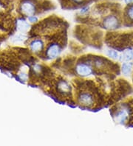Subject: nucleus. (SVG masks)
<instances>
[{"label": "nucleus", "mask_w": 133, "mask_h": 146, "mask_svg": "<svg viewBox=\"0 0 133 146\" xmlns=\"http://www.w3.org/2000/svg\"><path fill=\"white\" fill-rule=\"evenodd\" d=\"M126 117H127V114L125 111H121L119 112L118 114L117 115V121L120 122V123H122V122L125 121V119H126Z\"/></svg>", "instance_id": "nucleus-10"}, {"label": "nucleus", "mask_w": 133, "mask_h": 146, "mask_svg": "<svg viewBox=\"0 0 133 146\" xmlns=\"http://www.w3.org/2000/svg\"><path fill=\"white\" fill-rule=\"evenodd\" d=\"M125 2H126V3H127V4L132 3L133 0H125Z\"/></svg>", "instance_id": "nucleus-17"}, {"label": "nucleus", "mask_w": 133, "mask_h": 146, "mask_svg": "<svg viewBox=\"0 0 133 146\" xmlns=\"http://www.w3.org/2000/svg\"><path fill=\"white\" fill-rule=\"evenodd\" d=\"M30 47H31V50L33 51H34V52H38V51H40L42 49L43 44L41 41L35 40V41H33L31 43Z\"/></svg>", "instance_id": "nucleus-7"}, {"label": "nucleus", "mask_w": 133, "mask_h": 146, "mask_svg": "<svg viewBox=\"0 0 133 146\" xmlns=\"http://www.w3.org/2000/svg\"><path fill=\"white\" fill-rule=\"evenodd\" d=\"M59 88L61 90L62 92H68L69 91V89H70L68 84L66 82H64V81H61V82L59 83Z\"/></svg>", "instance_id": "nucleus-11"}, {"label": "nucleus", "mask_w": 133, "mask_h": 146, "mask_svg": "<svg viewBox=\"0 0 133 146\" xmlns=\"http://www.w3.org/2000/svg\"><path fill=\"white\" fill-rule=\"evenodd\" d=\"M59 53V47L56 44H53L49 47L47 50V56L48 57L53 58H55Z\"/></svg>", "instance_id": "nucleus-5"}, {"label": "nucleus", "mask_w": 133, "mask_h": 146, "mask_svg": "<svg viewBox=\"0 0 133 146\" xmlns=\"http://www.w3.org/2000/svg\"><path fill=\"white\" fill-rule=\"evenodd\" d=\"M76 70L78 75H82V76H87V75H90L92 72L90 68L85 64H79L77 66Z\"/></svg>", "instance_id": "nucleus-2"}, {"label": "nucleus", "mask_w": 133, "mask_h": 146, "mask_svg": "<svg viewBox=\"0 0 133 146\" xmlns=\"http://www.w3.org/2000/svg\"><path fill=\"white\" fill-rule=\"evenodd\" d=\"M37 18L34 17V16H30V17H29V21H31V22H35V21H37Z\"/></svg>", "instance_id": "nucleus-15"}, {"label": "nucleus", "mask_w": 133, "mask_h": 146, "mask_svg": "<svg viewBox=\"0 0 133 146\" xmlns=\"http://www.w3.org/2000/svg\"><path fill=\"white\" fill-rule=\"evenodd\" d=\"M21 10L27 15H32L33 14L35 11V7L30 2H25L21 5Z\"/></svg>", "instance_id": "nucleus-3"}, {"label": "nucleus", "mask_w": 133, "mask_h": 146, "mask_svg": "<svg viewBox=\"0 0 133 146\" xmlns=\"http://www.w3.org/2000/svg\"><path fill=\"white\" fill-rule=\"evenodd\" d=\"M19 76H20V78H21V79H22V80H26L27 79V75H25V74H24V73H22V74H20Z\"/></svg>", "instance_id": "nucleus-16"}, {"label": "nucleus", "mask_w": 133, "mask_h": 146, "mask_svg": "<svg viewBox=\"0 0 133 146\" xmlns=\"http://www.w3.org/2000/svg\"><path fill=\"white\" fill-rule=\"evenodd\" d=\"M75 1H80V0H75Z\"/></svg>", "instance_id": "nucleus-18"}, {"label": "nucleus", "mask_w": 133, "mask_h": 146, "mask_svg": "<svg viewBox=\"0 0 133 146\" xmlns=\"http://www.w3.org/2000/svg\"><path fill=\"white\" fill-rule=\"evenodd\" d=\"M107 55L110 57L112 58H118V54L117 52H115L114 50H108L107 51Z\"/></svg>", "instance_id": "nucleus-13"}, {"label": "nucleus", "mask_w": 133, "mask_h": 146, "mask_svg": "<svg viewBox=\"0 0 133 146\" xmlns=\"http://www.w3.org/2000/svg\"><path fill=\"white\" fill-rule=\"evenodd\" d=\"M25 39V36H22V35H17V36H14V37L13 38V41L15 43L22 42Z\"/></svg>", "instance_id": "nucleus-12"}, {"label": "nucleus", "mask_w": 133, "mask_h": 146, "mask_svg": "<svg viewBox=\"0 0 133 146\" xmlns=\"http://www.w3.org/2000/svg\"><path fill=\"white\" fill-rule=\"evenodd\" d=\"M127 14H128V16L130 17L131 19L133 20V5L131 6V7L129 8V10H128V12H127Z\"/></svg>", "instance_id": "nucleus-14"}, {"label": "nucleus", "mask_w": 133, "mask_h": 146, "mask_svg": "<svg viewBox=\"0 0 133 146\" xmlns=\"http://www.w3.org/2000/svg\"><path fill=\"white\" fill-rule=\"evenodd\" d=\"M121 59L125 61H130L133 60V52L132 50H126L124 51L121 56Z\"/></svg>", "instance_id": "nucleus-9"}, {"label": "nucleus", "mask_w": 133, "mask_h": 146, "mask_svg": "<svg viewBox=\"0 0 133 146\" xmlns=\"http://www.w3.org/2000/svg\"><path fill=\"white\" fill-rule=\"evenodd\" d=\"M79 100L81 104L86 106L90 105V104H92V102H93L92 97L90 94H87V93H84V94H81Z\"/></svg>", "instance_id": "nucleus-4"}, {"label": "nucleus", "mask_w": 133, "mask_h": 146, "mask_svg": "<svg viewBox=\"0 0 133 146\" xmlns=\"http://www.w3.org/2000/svg\"><path fill=\"white\" fill-rule=\"evenodd\" d=\"M132 70V64L131 63H124L122 65V72L124 75H127Z\"/></svg>", "instance_id": "nucleus-8"}, {"label": "nucleus", "mask_w": 133, "mask_h": 146, "mask_svg": "<svg viewBox=\"0 0 133 146\" xmlns=\"http://www.w3.org/2000/svg\"><path fill=\"white\" fill-rule=\"evenodd\" d=\"M29 27H30V25L25 20L20 19L17 21V28L20 32H27L28 31Z\"/></svg>", "instance_id": "nucleus-6"}, {"label": "nucleus", "mask_w": 133, "mask_h": 146, "mask_svg": "<svg viewBox=\"0 0 133 146\" xmlns=\"http://www.w3.org/2000/svg\"><path fill=\"white\" fill-rule=\"evenodd\" d=\"M118 19L117 18L114 16H109L104 19V27L107 29H115L118 27Z\"/></svg>", "instance_id": "nucleus-1"}]
</instances>
